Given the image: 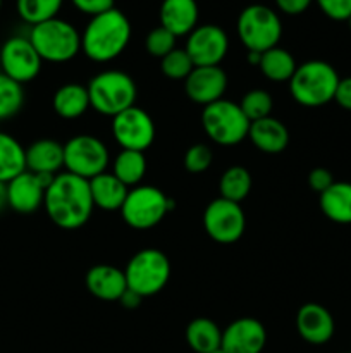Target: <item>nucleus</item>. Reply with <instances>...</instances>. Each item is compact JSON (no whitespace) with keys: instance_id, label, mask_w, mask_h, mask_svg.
<instances>
[{"instance_id":"47","label":"nucleus","mask_w":351,"mask_h":353,"mask_svg":"<svg viewBox=\"0 0 351 353\" xmlns=\"http://www.w3.org/2000/svg\"><path fill=\"white\" fill-rule=\"evenodd\" d=\"M0 9H2V0H0Z\"/></svg>"},{"instance_id":"39","label":"nucleus","mask_w":351,"mask_h":353,"mask_svg":"<svg viewBox=\"0 0 351 353\" xmlns=\"http://www.w3.org/2000/svg\"><path fill=\"white\" fill-rule=\"evenodd\" d=\"M332 185H334V176H332V172L329 171V169L315 168V169H312V171H310L308 186H310V190L317 192L319 195H320V193L326 192L327 188H330Z\"/></svg>"},{"instance_id":"44","label":"nucleus","mask_w":351,"mask_h":353,"mask_svg":"<svg viewBox=\"0 0 351 353\" xmlns=\"http://www.w3.org/2000/svg\"><path fill=\"white\" fill-rule=\"evenodd\" d=\"M260 55L262 54H257V52H248V62H250L251 65H257V68H258V62H260Z\"/></svg>"},{"instance_id":"33","label":"nucleus","mask_w":351,"mask_h":353,"mask_svg":"<svg viewBox=\"0 0 351 353\" xmlns=\"http://www.w3.org/2000/svg\"><path fill=\"white\" fill-rule=\"evenodd\" d=\"M240 107L244 112V116L248 117V121L253 123V121H260L270 116L274 100H272L270 93L267 90L255 88L244 93L240 102Z\"/></svg>"},{"instance_id":"16","label":"nucleus","mask_w":351,"mask_h":353,"mask_svg":"<svg viewBox=\"0 0 351 353\" xmlns=\"http://www.w3.org/2000/svg\"><path fill=\"white\" fill-rule=\"evenodd\" d=\"M227 90V74L220 65L195 68L184 79V92L189 100L206 107L224 99Z\"/></svg>"},{"instance_id":"37","label":"nucleus","mask_w":351,"mask_h":353,"mask_svg":"<svg viewBox=\"0 0 351 353\" xmlns=\"http://www.w3.org/2000/svg\"><path fill=\"white\" fill-rule=\"evenodd\" d=\"M319 9L332 21H348L351 17V0H315Z\"/></svg>"},{"instance_id":"32","label":"nucleus","mask_w":351,"mask_h":353,"mask_svg":"<svg viewBox=\"0 0 351 353\" xmlns=\"http://www.w3.org/2000/svg\"><path fill=\"white\" fill-rule=\"evenodd\" d=\"M24 105L23 85L0 71V121L16 116Z\"/></svg>"},{"instance_id":"27","label":"nucleus","mask_w":351,"mask_h":353,"mask_svg":"<svg viewBox=\"0 0 351 353\" xmlns=\"http://www.w3.org/2000/svg\"><path fill=\"white\" fill-rule=\"evenodd\" d=\"M26 171V148L12 134L0 131V181L9 183Z\"/></svg>"},{"instance_id":"13","label":"nucleus","mask_w":351,"mask_h":353,"mask_svg":"<svg viewBox=\"0 0 351 353\" xmlns=\"http://www.w3.org/2000/svg\"><path fill=\"white\" fill-rule=\"evenodd\" d=\"M41 57L26 37H10L0 48V68L19 85L33 81L41 71Z\"/></svg>"},{"instance_id":"15","label":"nucleus","mask_w":351,"mask_h":353,"mask_svg":"<svg viewBox=\"0 0 351 353\" xmlns=\"http://www.w3.org/2000/svg\"><path fill=\"white\" fill-rule=\"evenodd\" d=\"M55 176L24 171L7 183V205L19 214H31L43 205L45 192Z\"/></svg>"},{"instance_id":"30","label":"nucleus","mask_w":351,"mask_h":353,"mask_svg":"<svg viewBox=\"0 0 351 353\" xmlns=\"http://www.w3.org/2000/svg\"><path fill=\"white\" fill-rule=\"evenodd\" d=\"M220 196L241 203L251 192V174L243 165H231L224 171L219 181Z\"/></svg>"},{"instance_id":"35","label":"nucleus","mask_w":351,"mask_h":353,"mask_svg":"<svg viewBox=\"0 0 351 353\" xmlns=\"http://www.w3.org/2000/svg\"><path fill=\"white\" fill-rule=\"evenodd\" d=\"M176 40H178V37H174L171 31L165 30L164 26H157L145 38V48L151 57L164 59L176 48Z\"/></svg>"},{"instance_id":"22","label":"nucleus","mask_w":351,"mask_h":353,"mask_svg":"<svg viewBox=\"0 0 351 353\" xmlns=\"http://www.w3.org/2000/svg\"><path fill=\"white\" fill-rule=\"evenodd\" d=\"M248 138L257 150L270 155L281 154L289 145L288 128L284 123L272 116L250 123Z\"/></svg>"},{"instance_id":"10","label":"nucleus","mask_w":351,"mask_h":353,"mask_svg":"<svg viewBox=\"0 0 351 353\" xmlns=\"http://www.w3.org/2000/svg\"><path fill=\"white\" fill-rule=\"evenodd\" d=\"M110 154L107 145L93 134H76L64 145V168L83 179H93L107 171Z\"/></svg>"},{"instance_id":"9","label":"nucleus","mask_w":351,"mask_h":353,"mask_svg":"<svg viewBox=\"0 0 351 353\" xmlns=\"http://www.w3.org/2000/svg\"><path fill=\"white\" fill-rule=\"evenodd\" d=\"M202 126L213 143L233 147L248 138L250 121L240 103L222 99L203 107Z\"/></svg>"},{"instance_id":"1","label":"nucleus","mask_w":351,"mask_h":353,"mask_svg":"<svg viewBox=\"0 0 351 353\" xmlns=\"http://www.w3.org/2000/svg\"><path fill=\"white\" fill-rule=\"evenodd\" d=\"M43 207L55 226L69 231L83 228L95 209L89 181L67 171L58 172L45 192Z\"/></svg>"},{"instance_id":"20","label":"nucleus","mask_w":351,"mask_h":353,"mask_svg":"<svg viewBox=\"0 0 351 353\" xmlns=\"http://www.w3.org/2000/svg\"><path fill=\"white\" fill-rule=\"evenodd\" d=\"M198 3L196 0H164L160 6V26L174 37H188L198 26Z\"/></svg>"},{"instance_id":"2","label":"nucleus","mask_w":351,"mask_h":353,"mask_svg":"<svg viewBox=\"0 0 351 353\" xmlns=\"http://www.w3.org/2000/svg\"><path fill=\"white\" fill-rule=\"evenodd\" d=\"M129 40V19L114 7L88 21L81 33V52L93 62H110L126 50Z\"/></svg>"},{"instance_id":"6","label":"nucleus","mask_w":351,"mask_h":353,"mask_svg":"<svg viewBox=\"0 0 351 353\" xmlns=\"http://www.w3.org/2000/svg\"><path fill=\"white\" fill-rule=\"evenodd\" d=\"M237 38L248 52H264L277 47L282 37V23L272 7L264 3H251L237 16Z\"/></svg>"},{"instance_id":"31","label":"nucleus","mask_w":351,"mask_h":353,"mask_svg":"<svg viewBox=\"0 0 351 353\" xmlns=\"http://www.w3.org/2000/svg\"><path fill=\"white\" fill-rule=\"evenodd\" d=\"M64 0H16V9L24 23L40 24L57 17Z\"/></svg>"},{"instance_id":"43","label":"nucleus","mask_w":351,"mask_h":353,"mask_svg":"<svg viewBox=\"0 0 351 353\" xmlns=\"http://www.w3.org/2000/svg\"><path fill=\"white\" fill-rule=\"evenodd\" d=\"M7 207V185L0 181V210Z\"/></svg>"},{"instance_id":"7","label":"nucleus","mask_w":351,"mask_h":353,"mask_svg":"<svg viewBox=\"0 0 351 353\" xmlns=\"http://www.w3.org/2000/svg\"><path fill=\"white\" fill-rule=\"evenodd\" d=\"M174 205V200L157 186L138 185L127 193L124 205L120 207V216L129 228L145 231L160 224Z\"/></svg>"},{"instance_id":"24","label":"nucleus","mask_w":351,"mask_h":353,"mask_svg":"<svg viewBox=\"0 0 351 353\" xmlns=\"http://www.w3.org/2000/svg\"><path fill=\"white\" fill-rule=\"evenodd\" d=\"M320 210L336 224H351V183L334 181L330 188L320 193Z\"/></svg>"},{"instance_id":"46","label":"nucleus","mask_w":351,"mask_h":353,"mask_svg":"<svg viewBox=\"0 0 351 353\" xmlns=\"http://www.w3.org/2000/svg\"><path fill=\"white\" fill-rule=\"evenodd\" d=\"M348 23H350V28H351V17H350V19H348Z\"/></svg>"},{"instance_id":"41","label":"nucleus","mask_w":351,"mask_h":353,"mask_svg":"<svg viewBox=\"0 0 351 353\" xmlns=\"http://www.w3.org/2000/svg\"><path fill=\"white\" fill-rule=\"evenodd\" d=\"M312 2L313 0H275V6L288 16H298V14L305 12L312 6Z\"/></svg>"},{"instance_id":"25","label":"nucleus","mask_w":351,"mask_h":353,"mask_svg":"<svg viewBox=\"0 0 351 353\" xmlns=\"http://www.w3.org/2000/svg\"><path fill=\"white\" fill-rule=\"evenodd\" d=\"M52 105L57 116L62 119H78L86 110L89 109V95L88 88L78 83H67L62 85L57 92L54 93Z\"/></svg>"},{"instance_id":"38","label":"nucleus","mask_w":351,"mask_h":353,"mask_svg":"<svg viewBox=\"0 0 351 353\" xmlns=\"http://www.w3.org/2000/svg\"><path fill=\"white\" fill-rule=\"evenodd\" d=\"M71 2L79 12L95 17L98 16V14H103L107 12V10L114 9L116 0H71Z\"/></svg>"},{"instance_id":"21","label":"nucleus","mask_w":351,"mask_h":353,"mask_svg":"<svg viewBox=\"0 0 351 353\" xmlns=\"http://www.w3.org/2000/svg\"><path fill=\"white\" fill-rule=\"evenodd\" d=\"M64 168V145L50 138L33 141L26 148V171L34 174L57 176Z\"/></svg>"},{"instance_id":"5","label":"nucleus","mask_w":351,"mask_h":353,"mask_svg":"<svg viewBox=\"0 0 351 353\" xmlns=\"http://www.w3.org/2000/svg\"><path fill=\"white\" fill-rule=\"evenodd\" d=\"M28 38L36 48L41 61L54 62V64L69 62L81 50L79 31L71 23L58 17L31 26Z\"/></svg>"},{"instance_id":"4","label":"nucleus","mask_w":351,"mask_h":353,"mask_svg":"<svg viewBox=\"0 0 351 353\" xmlns=\"http://www.w3.org/2000/svg\"><path fill=\"white\" fill-rule=\"evenodd\" d=\"M86 88L92 109L109 117H116L117 114L133 107L138 97L134 79L127 72L116 69L95 74Z\"/></svg>"},{"instance_id":"3","label":"nucleus","mask_w":351,"mask_h":353,"mask_svg":"<svg viewBox=\"0 0 351 353\" xmlns=\"http://www.w3.org/2000/svg\"><path fill=\"white\" fill-rule=\"evenodd\" d=\"M339 74L326 61H306L296 68L289 79L291 97L305 107H320L332 102Z\"/></svg>"},{"instance_id":"28","label":"nucleus","mask_w":351,"mask_h":353,"mask_svg":"<svg viewBox=\"0 0 351 353\" xmlns=\"http://www.w3.org/2000/svg\"><path fill=\"white\" fill-rule=\"evenodd\" d=\"M258 68H260L262 74L267 79H270V81L289 83V79L295 74L298 64H296L291 52L281 47H274L260 55Z\"/></svg>"},{"instance_id":"8","label":"nucleus","mask_w":351,"mask_h":353,"mask_svg":"<svg viewBox=\"0 0 351 353\" xmlns=\"http://www.w3.org/2000/svg\"><path fill=\"white\" fill-rule=\"evenodd\" d=\"M127 288L140 296H153L165 288L171 278V262L158 248H145L136 252L127 262Z\"/></svg>"},{"instance_id":"36","label":"nucleus","mask_w":351,"mask_h":353,"mask_svg":"<svg viewBox=\"0 0 351 353\" xmlns=\"http://www.w3.org/2000/svg\"><path fill=\"white\" fill-rule=\"evenodd\" d=\"M213 154L210 150V147L203 143H195L184 152V159H182V164L188 172L193 174H200V172H205L206 169L212 165Z\"/></svg>"},{"instance_id":"34","label":"nucleus","mask_w":351,"mask_h":353,"mask_svg":"<svg viewBox=\"0 0 351 353\" xmlns=\"http://www.w3.org/2000/svg\"><path fill=\"white\" fill-rule=\"evenodd\" d=\"M160 69L164 72V76H167L169 79L184 81L189 76V72L195 69V64H193V61L189 59L188 52L184 48L176 47L171 54L160 59Z\"/></svg>"},{"instance_id":"11","label":"nucleus","mask_w":351,"mask_h":353,"mask_svg":"<svg viewBox=\"0 0 351 353\" xmlns=\"http://www.w3.org/2000/svg\"><path fill=\"white\" fill-rule=\"evenodd\" d=\"M203 228L217 243H236L246 230V216L243 207L222 196L212 200L203 212Z\"/></svg>"},{"instance_id":"18","label":"nucleus","mask_w":351,"mask_h":353,"mask_svg":"<svg viewBox=\"0 0 351 353\" xmlns=\"http://www.w3.org/2000/svg\"><path fill=\"white\" fill-rule=\"evenodd\" d=\"M296 331L310 345H326L336 331L334 317L329 310L317 302L301 305L296 314Z\"/></svg>"},{"instance_id":"40","label":"nucleus","mask_w":351,"mask_h":353,"mask_svg":"<svg viewBox=\"0 0 351 353\" xmlns=\"http://www.w3.org/2000/svg\"><path fill=\"white\" fill-rule=\"evenodd\" d=\"M334 100H336V103L341 109L350 110L351 112V76L339 79Z\"/></svg>"},{"instance_id":"14","label":"nucleus","mask_w":351,"mask_h":353,"mask_svg":"<svg viewBox=\"0 0 351 353\" xmlns=\"http://www.w3.org/2000/svg\"><path fill=\"white\" fill-rule=\"evenodd\" d=\"M184 50L188 52L195 68L219 65L229 50V38L217 24H202L188 34Z\"/></svg>"},{"instance_id":"19","label":"nucleus","mask_w":351,"mask_h":353,"mask_svg":"<svg viewBox=\"0 0 351 353\" xmlns=\"http://www.w3.org/2000/svg\"><path fill=\"white\" fill-rule=\"evenodd\" d=\"M86 290L95 299L103 302H119L120 296L127 290L126 274L123 269L109 264L93 265L85 278Z\"/></svg>"},{"instance_id":"29","label":"nucleus","mask_w":351,"mask_h":353,"mask_svg":"<svg viewBox=\"0 0 351 353\" xmlns=\"http://www.w3.org/2000/svg\"><path fill=\"white\" fill-rule=\"evenodd\" d=\"M112 174L129 188L138 186L147 174V157L145 152L120 150L112 162Z\"/></svg>"},{"instance_id":"42","label":"nucleus","mask_w":351,"mask_h":353,"mask_svg":"<svg viewBox=\"0 0 351 353\" xmlns=\"http://www.w3.org/2000/svg\"><path fill=\"white\" fill-rule=\"evenodd\" d=\"M141 300H143V296H140L138 293L131 292L129 288L124 292V295L120 296V305L126 307V309H136V307L141 305Z\"/></svg>"},{"instance_id":"48","label":"nucleus","mask_w":351,"mask_h":353,"mask_svg":"<svg viewBox=\"0 0 351 353\" xmlns=\"http://www.w3.org/2000/svg\"><path fill=\"white\" fill-rule=\"evenodd\" d=\"M344 353H351V352H344Z\"/></svg>"},{"instance_id":"23","label":"nucleus","mask_w":351,"mask_h":353,"mask_svg":"<svg viewBox=\"0 0 351 353\" xmlns=\"http://www.w3.org/2000/svg\"><path fill=\"white\" fill-rule=\"evenodd\" d=\"M89 192H92L93 205L96 209L114 212V210H120V207L124 205L129 188L120 183L112 172L105 171L89 179Z\"/></svg>"},{"instance_id":"12","label":"nucleus","mask_w":351,"mask_h":353,"mask_svg":"<svg viewBox=\"0 0 351 353\" xmlns=\"http://www.w3.org/2000/svg\"><path fill=\"white\" fill-rule=\"evenodd\" d=\"M112 137L123 150H148L155 140L153 119L147 110L129 107L112 117Z\"/></svg>"},{"instance_id":"26","label":"nucleus","mask_w":351,"mask_h":353,"mask_svg":"<svg viewBox=\"0 0 351 353\" xmlns=\"http://www.w3.org/2000/svg\"><path fill=\"white\" fill-rule=\"evenodd\" d=\"M186 343L196 353H210L220 348L222 331L209 317H196L186 326Z\"/></svg>"},{"instance_id":"17","label":"nucleus","mask_w":351,"mask_h":353,"mask_svg":"<svg viewBox=\"0 0 351 353\" xmlns=\"http://www.w3.org/2000/svg\"><path fill=\"white\" fill-rule=\"evenodd\" d=\"M267 343V331L255 317H240L222 331V350L226 353H262Z\"/></svg>"},{"instance_id":"45","label":"nucleus","mask_w":351,"mask_h":353,"mask_svg":"<svg viewBox=\"0 0 351 353\" xmlns=\"http://www.w3.org/2000/svg\"><path fill=\"white\" fill-rule=\"evenodd\" d=\"M210 353H226V352H224L222 347H220V348H217V350H213V352H210Z\"/></svg>"}]
</instances>
